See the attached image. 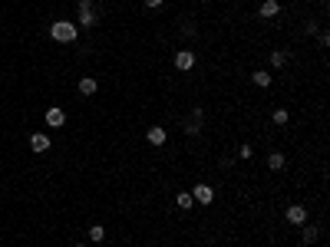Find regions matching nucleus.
I'll use <instances>...</instances> for the list:
<instances>
[{
  "mask_svg": "<svg viewBox=\"0 0 330 247\" xmlns=\"http://www.w3.org/2000/svg\"><path fill=\"white\" fill-rule=\"evenodd\" d=\"M50 36H53L56 43H73L79 36V27L73 20H56L53 27H50Z\"/></svg>",
  "mask_w": 330,
  "mask_h": 247,
  "instance_id": "nucleus-1",
  "label": "nucleus"
},
{
  "mask_svg": "<svg viewBox=\"0 0 330 247\" xmlns=\"http://www.w3.org/2000/svg\"><path fill=\"white\" fill-rule=\"evenodd\" d=\"M96 23V10H93V0H79V27H93Z\"/></svg>",
  "mask_w": 330,
  "mask_h": 247,
  "instance_id": "nucleus-2",
  "label": "nucleus"
},
{
  "mask_svg": "<svg viewBox=\"0 0 330 247\" xmlns=\"http://www.w3.org/2000/svg\"><path fill=\"white\" fill-rule=\"evenodd\" d=\"M284 217L291 221V224H304V221H307V208H304V204H291V208L284 211Z\"/></svg>",
  "mask_w": 330,
  "mask_h": 247,
  "instance_id": "nucleus-3",
  "label": "nucleus"
},
{
  "mask_svg": "<svg viewBox=\"0 0 330 247\" xmlns=\"http://www.w3.org/2000/svg\"><path fill=\"white\" fill-rule=\"evenodd\" d=\"M192 198H195L198 204H211V201H215V191H211V185H195Z\"/></svg>",
  "mask_w": 330,
  "mask_h": 247,
  "instance_id": "nucleus-4",
  "label": "nucleus"
},
{
  "mask_svg": "<svg viewBox=\"0 0 330 247\" xmlns=\"http://www.w3.org/2000/svg\"><path fill=\"white\" fill-rule=\"evenodd\" d=\"M66 122V116H63V109H46V125H53V129H60V125H63Z\"/></svg>",
  "mask_w": 330,
  "mask_h": 247,
  "instance_id": "nucleus-5",
  "label": "nucleus"
},
{
  "mask_svg": "<svg viewBox=\"0 0 330 247\" xmlns=\"http://www.w3.org/2000/svg\"><path fill=\"white\" fill-rule=\"evenodd\" d=\"M30 149L33 152H50V139H46L43 132H36V135L30 139Z\"/></svg>",
  "mask_w": 330,
  "mask_h": 247,
  "instance_id": "nucleus-6",
  "label": "nucleus"
},
{
  "mask_svg": "<svg viewBox=\"0 0 330 247\" xmlns=\"http://www.w3.org/2000/svg\"><path fill=\"white\" fill-rule=\"evenodd\" d=\"M175 66L178 69H192V66H195V56L188 53V50H182V53H175Z\"/></svg>",
  "mask_w": 330,
  "mask_h": 247,
  "instance_id": "nucleus-7",
  "label": "nucleus"
},
{
  "mask_svg": "<svg viewBox=\"0 0 330 247\" xmlns=\"http://www.w3.org/2000/svg\"><path fill=\"white\" fill-rule=\"evenodd\" d=\"M145 139L152 142V145H165V129L162 125H152V129L145 132Z\"/></svg>",
  "mask_w": 330,
  "mask_h": 247,
  "instance_id": "nucleus-8",
  "label": "nucleus"
},
{
  "mask_svg": "<svg viewBox=\"0 0 330 247\" xmlns=\"http://www.w3.org/2000/svg\"><path fill=\"white\" fill-rule=\"evenodd\" d=\"M96 89H99L96 79H89V76L86 79H79V93H83V96H96Z\"/></svg>",
  "mask_w": 330,
  "mask_h": 247,
  "instance_id": "nucleus-9",
  "label": "nucleus"
},
{
  "mask_svg": "<svg viewBox=\"0 0 330 247\" xmlns=\"http://www.w3.org/2000/svg\"><path fill=\"white\" fill-rule=\"evenodd\" d=\"M267 168H271V172H281V168H284V152H271V158H267Z\"/></svg>",
  "mask_w": 330,
  "mask_h": 247,
  "instance_id": "nucleus-10",
  "label": "nucleus"
},
{
  "mask_svg": "<svg viewBox=\"0 0 330 247\" xmlns=\"http://www.w3.org/2000/svg\"><path fill=\"white\" fill-rule=\"evenodd\" d=\"M277 10H281V7H277V0H264L258 13H261V17H277Z\"/></svg>",
  "mask_w": 330,
  "mask_h": 247,
  "instance_id": "nucleus-11",
  "label": "nucleus"
},
{
  "mask_svg": "<svg viewBox=\"0 0 330 247\" xmlns=\"http://www.w3.org/2000/svg\"><path fill=\"white\" fill-rule=\"evenodd\" d=\"M86 234L93 237L96 244H102V237H106V227H102V224H93V227H89V231H86Z\"/></svg>",
  "mask_w": 330,
  "mask_h": 247,
  "instance_id": "nucleus-12",
  "label": "nucleus"
},
{
  "mask_svg": "<svg viewBox=\"0 0 330 247\" xmlns=\"http://www.w3.org/2000/svg\"><path fill=\"white\" fill-rule=\"evenodd\" d=\"M251 79H254V86H261V89H264V86H271V73H254Z\"/></svg>",
  "mask_w": 330,
  "mask_h": 247,
  "instance_id": "nucleus-13",
  "label": "nucleus"
},
{
  "mask_svg": "<svg viewBox=\"0 0 330 247\" xmlns=\"http://www.w3.org/2000/svg\"><path fill=\"white\" fill-rule=\"evenodd\" d=\"M287 63V53L284 50H274V53H271V66H284Z\"/></svg>",
  "mask_w": 330,
  "mask_h": 247,
  "instance_id": "nucleus-14",
  "label": "nucleus"
},
{
  "mask_svg": "<svg viewBox=\"0 0 330 247\" xmlns=\"http://www.w3.org/2000/svg\"><path fill=\"white\" fill-rule=\"evenodd\" d=\"M192 204H195V198H192V194H178V208H182V211H188Z\"/></svg>",
  "mask_w": 330,
  "mask_h": 247,
  "instance_id": "nucleus-15",
  "label": "nucleus"
},
{
  "mask_svg": "<svg viewBox=\"0 0 330 247\" xmlns=\"http://www.w3.org/2000/svg\"><path fill=\"white\" fill-rule=\"evenodd\" d=\"M317 241V227H304V244H314Z\"/></svg>",
  "mask_w": 330,
  "mask_h": 247,
  "instance_id": "nucleus-16",
  "label": "nucleus"
},
{
  "mask_svg": "<svg viewBox=\"0 0 330 247\" xmlns=\"http://www.w3.org/2000/svg\"><path fill=\"white\" fill-rule=\"evenodd\" d=\"M274 122L277 125H287V112L284 109H274Z\"/></svg>",
  "mask_w": 330,
  "mask_h": 247,
  "instance_id": "nucleus-17",
  "label": "nucleus"
},
{
  "mask_svg": "<svg viewBox=\"0 0 330 247\" xmlns=\"http://www.w3.org/2000/svg\"><path fill=\"white\" fill-rule=\"evenodd\" d=\"M145 7H149V10H155V7H162V0H145Z\"/></svg>",
  "mask_w": 330,
  "mask_h": 247,
  "instance_id": "nucleus-18",
  "label": "nucleus"
},
{
  "mask_svg": "<svg viewBox=\"0 0 330 247\" xmlns=\"http://www.w3.org/2000/svg\"><path fill=\"white\" fill-rule=\"evenodd\" d=\"M73 247H83V244H73Z\"/></svg>",
  "mask_w": 330,
  "mask_h": 247,
  "instance_id": "nucleus-19",
  "label": "nucleus"
},
{
  "mask_svg": "<svg viewBox=\"0 0 330 247\" xmlns=\"http://www.w3.org/2000/svg\"><path fill=\"white\" fill-rule=\"evenodd\" d=\"M96 247H102V244H96Z\"/></svg>",
  "mask_w": 330,
  "mask_h": 247,
  "instance_id": "nucleus-20",
  "label": "nucleus"
}]
</instances>
